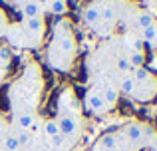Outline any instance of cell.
<instances>
[{
	"label": "cell",
	"mask_w": 157,
	"mask_h": 151,
	"mask_svg": "<svg viewBox=\"0 0 157 151\" xmlns=\"http://www.w3.org/2000/svg\"><path fill=\"white\" fill-rule=\"evenodd\" d=\"M34 2H38V4H40V6H42V8H44V6H46V4H48V2H50V0H34Z\"/></svg>",
	"instance_id": "484cf974"
},
{
	"label": "cell",
	"mask_w": 157,
	"mask_h": 151,
	"mask_svg": "<svg viewBox=\"0 0 157 151\" xmlns=\"http://www.w3.org/2000/svg\"><path fill=\"white\" fill-rule=\"evenodd\" d=\"M6 40H8V46L10 48H22L26 46V42H24V38H26V34H24L22 26L20 24H16V26H8L6 30Z\"/></svg>",
	"instance_id": "9c48e42d"
},
{
	"label": "cell",
	"mask_w": 157,
	"mask_h": 151,
	"mask_svg": "<svg viewBox=\"0 0 157 151\" xmlns=\"http://www.w3.org/2000/svg\"><path fill=\"white\" fill-rule=\"evenodd\" d=\"M40 131H42L44 137H48V139H52V137L60 135V127H58V121L50 117V119H44L42 121V127H40Z\"/></svg>",
	"instance_id": "7c38bea8"
},
{
	"label": "cell",
	"mask_w": 157,
	"mask_h": 151,
	"mask_svg": "<svg viewBox=\"0 0 157 151\" xmlns=\"http://www.w3.org/2000/svg\"><path fill=\"white\" fill-rule=\"evenodd\" d=\"M151 24H155L153 16L149 14V12H137V16H135V26L139 28V32L145 30V28H149Z\"/></svg>",
	"instance_id": "ac0fdd59"
},
{
	"label": "cell",
	"mask_w": 157,
	"mask_h": 151,
	"mask_svg": "<svg viewBox=\"0 0 157 151\" xmlns=\"http://www.w3.org/2000/svg\"><path fill=\"white\" fill-rule=\"evenodd\" d=\"M12 56H14V52H12V48L8 46V44L0 46V62H4V64H8V66H10Z\"/></svg>",
	"instance_id": "44dd1931"
},
{
	"label": "cell",
	"mask_w": 157,
	"mask_h": 151,
	"mask_svg": "<svg viewBox=\"0 0 157 151\" xmlns=\"http://www.w3.org/2000/svg\"><path fill=\"white\" fill-rule=\"evenodd\" d=\"M119 133H121L131 145H135L137 149L143 147V145L153 137L151 127L145 125V123H141V121H129V123H125L121 129H119Z\"/></svg>",
	"instance_id": "3957f363"
},
{
	"label": "cell",
	"mask_w": 157,
	"mask_h": 151,
	"mask_svg": "<svg viewBox=\"0 0 157 151\" xmlns=\"http://www.w3.org/2000/svg\"><path fill=\"white\" fill-rule=\"evenodd\" d=\"M2 145H4V149H6V151H20V143H18V139H16L14 133H10V135L4 137Z\"/></svg>",
	"instance_id": "d6986e66"
},
{
	"label": "cell",
	"mask_w": 157,
	"mask_h": 151,
	"mask_svg": "<svg viewBox=\"0 0 157 151\" xmlns=\"http://www.w3.org/2000/svg\"><path fill=\"white\" fill-rule=\"evenodd\" d=\"M58 127H60V135L66 139H76L82 133V123L78 121V117L74 113H60L56 117Z\"/></svg>",
	"instance_id": "277c9868"
},
{
	"label": "cell",
	"mask_w": 157,
	"mask_h": 151,
	"mask_svg": "<svg viewBox=\"0 0 157 151\" xmlns=\"http://www.w3.org/2000/svg\"><path fill=\"white\" fill-rule=\"evenodd\" d=\"M82 20L88 28H98L101 24V8H100V2H90L88 6L84 8L82 12Z\"/></svg>",
	"instance_id": "52a82bcc"
},
{
	"label": "cell",
	"mask_w": 157,
	"mask_h": 151,
	"mask_svg": "<svg viewBox=\"0 0 157 151\" xmlns=\"http://www.w3.org/2000/svg\"><path fill=\"white\" fill-rule=\"evenodd\" d=\"M94 151H98V149H94Z\"/></svg>",
	"instance_id": "4316f807"
},
{
	"label": "cell",
	"mask_w": 157,
	"mask_h": 151,
	"mask_svg": "<svg viewBox=\"0 0 157 151\" xmlns=\"http://www.w3.org/2000/svg\"><path fill=\"white\" fill-rule=\"evenodd\" d=\"M96 149L98 151H119L117 135H115V133H104V135L98 139Z\"/></svg>",
	"instance_id": "30bf717a"
},
{
	"label": "cell",
	"mask_w": 157,
	"mask_h": 151,
	"mask_svg": "<svg viewBox=\"0 0 157 151\" xmlns=\"http://www.w3.org/2000/svg\"><path fill=\"white\" fill-rule=\"evenodd\" d=\"M76 58V40L72 34V22L62 18L54 24V36L48 48V64L58 72H68Z\"/></svg>",
	"instance_id": "6da1fadb"
},
{
	"label": "cell",
	"mask_w": 157,
	"mask_h": 151,
	"mask_svg": "<svg viewBox=\"0 0 157 151\" xmlns=\"http://www.w3.org/2000/svg\"><path fill=\"white\" fill-rule=\"evenodd\" d=\"M115 68H117L121 74H131V64H129V60H127V56H119L117 58V62H115Z\"/></svg>",
	"instance_id": "ffe728a7"
},
{
	"label": "cell",
	"mask_w": 157,
	"mask_h": 151,
	"mask_svg": "<svg viewBox=\"0 0 157 151\" xmlns=\"http://www.w3.org/2000/svg\"><path fill=\"white\" fill-rule=\"evenodd\" d=\"M12 123L18 131H30L36 123V113L30 109H18L12 113Z\"/></svg>",
	"instance_id": "8992f818"
},
{
	"label": "cell",
	"mask_w": 157,
	"mask_h": 151,
	"mask_svg": "<svg viewBox=\"0 0 157 151\" xmlns=\"http://www.w3.org/2000/svg\"><path fill=\"white\" fill-rule=\"evenodd\" d=\"M127 60H129L131 68H143L145 66V52H143L141 48H133L131 54L127 56Z\"/></svg>",
	"instance_id": "2e32d148"
},
{
	"label": "cell",
	"mask_w": 157,
	"mask_h": 151,
	"mask_svg": "<svg viewBox=\"0 0 157 151\" xmlns=\"http://www.w3.org/2000/svg\"><path fill=\"white\" fill-rule=\"evenodd\" d=\"M16 139H18L20 147H24V145H28L32 141V131H18L16 133Z\"/></svg>",
	"instance_id": "7402d4cb"
},
{
	"label": "cell",
	"mask_w": 157,
	"mask_h": 151,
	"mask_svg": "<svg viewBox=\"0 0 157 151\" xmlns=\"http://www.w3.org/2000/svg\"><path fill=\"white\" fill-rule=\"evenodd\" d=\"M8 18H6V12L4 10H0V36H4L6 34V30H8Z\"/></svg>",
	"instance_id": "cb8c5ba5"
},
{
	"label": "cell",
	"mask_w": 157,
	"mask_h": 151,
	"mask_svg": "<svg viewBox=\"0 0 157 151\" xmlns=\"http://www.w3.org/2000/svg\"><path fill=\"white\" fill-rule=\"evenodd\" d=\"M131 76L135 80V89H133V100L137 101H149L157 96V77L151 74L149 68H133Z\"/></svg>",
	"instance_id": "7a4b0ae2"
},
{
	"label": "cell",
	"mask_w": 157,
	"mask_h": 151,
	"mask_svg": "<svg viewBox=\"0 0 157 151\" xmlns=\"http://www.w3.org/2000/svg\"><path fill=\"white\" fill-rule=\"evenodd\" d=\"M139 36H141V40H143L145 44L155 46V44H157V24H151L149 28L141 30V32H139Z\"/></svg>",
	"instance_id": "e0dca14e"
},
{
	"label": "cell",
	"mask_w": 157,
	"mask_h": 151,
	"mask_svg": "<svg viewBox=\"0 0 157 151\" xmlns=\"http://www.w3.org/2000/svg\"><path fill=\"white\" fill-rule=\"evenodd\" d=\"M6 76H8V64L0 62V81H2V80H4Z\"/></svg>",
	"instance_id": "d4e9b609"
},
{
	"label": "cell",
	"mask_w": 157,
	"mask_h": 151,
	"mask_svg": "<svg viewBox=\"0 0 157 151\" xmlns=\"http://www.w3.org/2000/svg\"><path fill=\"white\" fill-rule=\"evenodd\" d=\"M119 93H125V96H133V89H135V80L131 74H121V80H119Z\"/></svg>",
	"instance_id": "9a60e30c"
},
{
	"label": "cell",
	"mask_w": 157,
	"mask_h": 151,
	"mask_svg": "<svg viewBox=\"0 0 157 151\" xmlns=\"http://www.w3.org/2000/svg\"><path fill=\"white\" fill-rule=\"evenodd\" d=\"M84 105H86V111L88 113H94V115H104L107 111V105L104 101V97H101L100 89H88L84 96Z\"/></svg>",
	"instance_id": "5b68a950"
},
{
	"label": "cell",
	"mask_w": 157,
	"mask_h": 151,
	"mask_svg": "<svg viewBox=\"0 0 157 151\" xmlns=\"http://www.w3.org/2000/svg\"><path fill=\"white\" fill-rule=\"evenodd\" d=\"M50 143H52L54 149H64L66 143H68V139H66V137H62V135H56V137H52V139H50Z\"/></svg>",
	"instance_id": "603a6c76"
},
{
	"label": "cell",
	"mask_w": 157,
	"mask_h": 151,
	"mask_svg": "<svg viewBox=\"0 0 157 151\" xmlns=\"http://www.w3.org/2000/svg\"><path fill=\"white\" fill-rule=\"evenodd\" d=\"M22 30L24 34H26V38H30V36H36V38H42L44 30H46V24H44L42 18H28V20H22Z\"/></svg>",
	"instance_id": "ba28073f"
},
{
	"label": "cell",
	"mask_w": 157,
	"mask_h": 151,
	"mask_svg": "<svg viewBox=\"0 0 157 151\" xmlns=\"http://www.w3.org/2000/svg\"><path fill=\"white\" fill-rule=\"evenodd\" d=\"M44 12V8L40 6L38 2H26L22 6V18L28 20V18H40Z\"/></svg>",
	"instance_id": "4fadbf2b"
},
{
	"label": "cell",
	"mask_w": 157,
	"mask_h": 151,
	"mask_svg": "<svg viewBox=\"0 0 157 151\" xmlns=\"http://www.w3.org/2000/svg\"><path fill=\"white\" fill-rule=\"evenodd\" d=\"M100 93H101V97H104V101H105L107 109L115 108V104H117V100H119V89L115 88V85H111V84H105L104 88L100 89Z\"/></svg>",
	"instance_id": "8fae6325"
},
{
	"label": "cell",
	"mask_w": 157,
	"mask_h": 151,
	"mask_svg": "<svg viewBox=\"0 0 157 151\" xmlns=\"http://www.w3.org/2000/svg\"><path fill=\"white\" fill-rule=\"evenodd\" d=\"M44 10L54 14V16H64L66 12H68V2H66V0H50V2L44 6Z\"/></svg>",
	"instance_id": "5bb4252c"
}]
</instances>
